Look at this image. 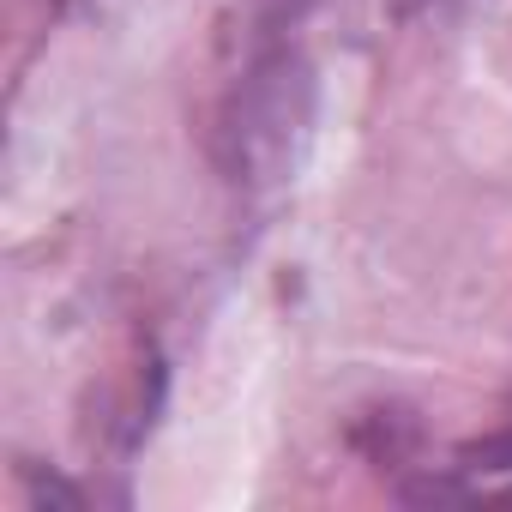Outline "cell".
<instances>
[{"instance_id": "1", "label": "cell", "mask_w": 512, "mask_h": 512, "mask_svg": "<svg viewBox=\"0 0 512 512\" xmlns=\"http://www.w3.org/2000/svg\"><path fill=\"white\" fill-rule=\"evenodd\" d=\"M302 127H308V67L290 49H272L241 73V85L229 91V109H223V145H229L235 181L278 175L290 163Z\"/></svg>"}, {"instance_id": "2", "label": "cell", "mask_w": 512, "mask_h": 512, "mask_svg": "<svg viewBox=\"0 0 512 512\" xmlns=\"http://www.w3.org/2000/svg\"><path fill=\"white\" fill-rule=\"evenodd\" d=\"M458 470L476 476V470H512V404H506V422L488 428L482 440H464L458 446Z\"/></svg>"}]
</instances>
